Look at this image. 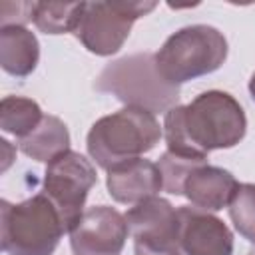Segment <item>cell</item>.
<instances>
[{
    "label": "cell",
    "instance_id": "1",
    "mask_svg": "<svg viewBox=\"0 0 255 255\" xmlns=\"http://www.w3.org/2000/svg\"><path fill=\"white\" fill-rule=\"evenodd\" d=\"M247 131L241 104L227 92L209 90L195 96L187 106H173L163 118L167 151L207 161L209 151L235 147Z\"/></svg>",
    "mask_w": 255,
    "mask_h": 255
},
{
    "label": "cell",
    "instance_id": "18",
    "mask_svg": "<svg viewBox=\"0 0 255 255\" xmlns=\"http://www.w3.org/2000/svg\"><path fill=\"white\" fill-rule=\"evenodd\" d=\"M203 163H207V161L181 157V155H175L171 151L161 153V157L157 159V167L161 173L163 191H167L171 195H183V183H185L187 175L197 165H203Z\"/></svg>",
    "mask_w": 255,
    "mask_h": 255
},
{
    "label": "cell",
    "instance_id": "19",
    "mask_svg": "<svg viewBox=\"0 0 255 255\" xmlns=\"http://www.w3.org/2000/svg\"><path fill=\"white\" fill-rule=\"evenodd\" d=\"M36 2H8L0 4V28L4 26H26L34 20Z\"/></svg>",
    "mask_w": 255,
    "mask_h": 255
},
{
    "label": "cell",
    "instance_id": "2",
    "mask_svg": "<svg viewBox=\"0 0 255 255\" xmlns=\"http://www.w3.org/2000/svg\"><path fill=\"white\" fill-rule=\"evenodd\" d=\"M161 135L163 126H159L155 114L126 106L94 122L86 137V147L90 157L108 171L118 163L137 159L151 151Z\"/></svg>",
    "mask_w": 255,
    "mask_h": 255
},
{
    "label": "cell",
    "instance_id": "13",
    "mask_svg": "<svg viewBox=\"0 0 255 255\" xmlns=\"http://www.w3.org/2000/svg\"><path fill=\"white\" fill-rule=\"evenodd\" d=\"M40 60V44L26 26L0 28V66L16 78L30 76Z\"/></svg>",
    "mask_w": 255,
    "mask_h": 255
},
{
    "label": "cell",
    "instance_id": "10",
    "mask_svg": "<svg viewBox=\"0 0 255 255\" xmlns=\"http://www.w3.org/2000/svg\"><path fill=\"white\" fill-rule=\"evenodd\" d=\"M177 241L185 255H231L233 233L211 211L177 207Z\"/></svg>",
    "mask_w": 255,
    "mask_h": 255
},
{
    "label": "cell",
    "instance_id": "11",
    "mask_svg": "<svg viewBox=\"0 0 255 255\" xmlns=\"http://www.w3.org/2000/svg\"><path fill=\"white\" fill-rule=\"evenodd\" d=\"M106 187L114 201L135 205L147 197L157 195V191L163 189V181L157 163L145 157H137L108 169Z\"/></svg>",
    "mask_w": 255,
    "mask_h": 255
},
{
    "label": "cell",
    "instance_id": "8",
    "mask_svg": "<svg viewBox=\"0 0 255 255\" xmlns=\"http://www.w3.org/2000/svg\"><path fill=\"white\" fill-rule=\"evenodd\" d=\"M124 215L133 237L135 255H185L177 241V209L167 199L147 197Z\"/></svg>",
    "mask_w": 255,
    "mask_h": 255
},
{
    "label": "cell",
    "instance_id": "22",
    "mask_svg": "<svg viewBox=\"0 0 255 255\" xmlns=\"http://www.w3.org/2000/svg\"><path fill=\"white\" fill-rule=\"evenodd\" d=\"M249 255H255V251H251V253H249Z\"/></svg>",
    "mask_w": 255,
    "mask_h": 255
},
{
    "label": "cell",
    "instance_id": "4",
    "mask_svg": "<svg viewBox=\"0 0 255 255\" xmlns=\"http://www.w3.org/2000/svg\"><path fill=\"white\" fill-rule=\"evenodd\" d=\"M64 233V221L48 195L0 201V243L6 255H52Z\"/></svg>",
    "mask_w": 255,
    "mask_h": 255
},
{
    "label": "cell",
    "instance_id": "3",
    "mask_svg": "<svg viewBox=\"0 0 255 255\" xmlns=\"http://www.w3.org/2000/svg\"><path fill=\"white\" fill-rule=\"evenodd\" d=\"M94 88L102 94H112L129 108H141L151 114L167 112L179 100V86H171L161 78L155 68V56L149 52L110 62L98 74Z\"/></svg>",
    "mask_w": 255,
    "mask_h": 255
},
{
    "label": "cell",
    "instance_id": "21",
    "mask_svg": "<svg viewBox=\"0 0 255 255\" xmlns=\"http://www.w3.org/2000/svg\"><path fill=\"white\" fill-rule=\"evenodd\" d=\"M249 94H251V98H253V102H255V74H253L251 80H249Z\"/></svg>",
    "mask_w": 255,
    "mask_h": 255
},
{
    "label": "cell",
    "instance_id": "6",
    "mask_svg": "<svg viewBox=\"0 0 255 255\" xmlns=\"http://www.w3.org/2000/svg\"><path fill=\"white\" fill-rule=\"evenodd\" d=\"M155 6L157 2L153 0L86 2L76 38L88 52L96 56H112L128 40L133 22L149 14Z\"/></svg>",
    "mask_w": 255,
    "mask_h": 255
},
{
    "label": "cell",
    "instance_id": "16",
    "mask_svg": "<svg viewBox=\"0 0 255 255\" xmlns=\"http://www.w3.org/2000/svg\"><path fill=\"white\" fill-rule=\"evenodd\" d=\"M44 114L40 106L22 96H6L0 104V128L6 133L16 135L18 139L32 133L42 122Z\"/></svg>",
    "mask_w": 255,
    "mask_h": 255
},
{
    "label": "cell",
    "instance_id": "9",
    "mask_svg": "<svg viewBox=\"0 0 255 255\" xmlns=\"http://www.w3.org/2000/svg\"><path fill=\"white\" fill-rule=\"evenodd\" d=\"M129 227L126 215L110 205L88 207L70 231L74 255H122Z\"/></svg>",
    "mask_w": 255,
    "mask_h": 255
},
{
    "label": "cell",
    "instance_id": "20",
    "mask_svg": "<svg viewBox=\"0 0 255 255\" xmlns=\"http://www.w3.org/2000/svg\"><path fill=\"white\" fill-rule=\"evenodd\" d=\"M0 145H2V149H4V163H2V169H8V165H10V161H12V157H10L12 145H10L6 139H0Z\"/></svg>",
    "mask_w": 255,
    "mask_h": 255
},
{
    "label": "cell",
    "instance_id": "14",
    "mask_svg": "<svg viewBox=\"0 0 255 255\" xmlns=\"http://www.w3.org/2000/svg\"><path fill=\"white\" fill-rule=\"evenodd\" d=\"M18 147L24 155L34 161H52L56 155L70 149V131L66 124L56 116H46L38 124V128L26 137L18 139Z\"/></svg>",
    "mask_w": 255,
    "mask_h": 255
},
{
    "label": "cell",
    "instance_id": "5",
    "mask_svg": "<svg viewBox=\"0 0 255 255\" xmlns=\"http://www.w3.org/2000/svg\"><path fill=\"white\" fill-rule=\"evenodd\" d=\"M153 56L161 78L181 86L219 70L227 58V40L213 26L193 24L173 32Z\"/></svg>",
    "mask_w": 255,
    "mask_h": 255
},
{
    "label": "cell",
    "instance_id": "17",
    "mask_svg": "<svg viewBox=\"0 0 255 255\" xmlns=\"http://www.w3.org/2000/svg\"><path fill=\"white\" fill-rule=\"evenodd\" d=\"M227 211L237 233L255 245V183H239Z\"/></svg>",
    "mask_w": 255,
    "mask_h": 255
},
{
    "label": "cell",
    "instance_id": "12",
    "mask_svg": "<svg viewBox=\"0 0 255 255\" xmlns=\"http://www.w3.org/2000/svg\"><path fill=\"white\" fill-rule=\"evenodd\" d=\"M239 181L231 171L217 165H197L183 183V195L189 199L193 207L205 211H219L229 205Z\"/></svg>",
    "mask_w": 255,
    "mask_h": 255
},
{
    "label": "cell",
    "instance_id": "7",
    "mask_svg": "<svg viewBox=\"0 0 255 255\" xmlns=\"http://www.w3.org/2000/svg\"><path fill=\"white\" fill-rule=\"evenodd\" d=\"M98 183V173L92 161L80 151L68 149L48 161L44 171V195L58 209L66 233L78 223L86 211V199L90 189Z\"/></svg>",
    "mask_w": 255,
    "mask_h": 255
},
{
    "label": "cell",
    "instance_id": "15",
    "mask_svg": "<svg viewBox=\"0 0 255 255\" xmlns=\"http://www.w3.org/2000/svg\"><path fill=\"white\" fill-rule=\"evenodd\" d=\"M84 10L86 2H36L32 22L44 34H76Z\"/></svg>",
    "mask_w": 255,
    "mask_h": 255
}]
</instances>
